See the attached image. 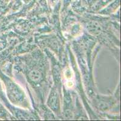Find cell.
Masks as SVG:
<instances>
[{"instance_id": "obj_1", "label": "cell", "mask_w": 121, "mask_h": 121, "mask_svg": "<svg viewBox=\"0 0 121 121\" xmlns=\"http://www.w3.org/2000/svg\"><path fill=\"white\" fill-rule=\"evenodd\" d=\"M30 76L31 77H32L33 79H39V77H40V75H39V73H35V72H31V73L30 74Z\"/></svg>"}]
</instances>
